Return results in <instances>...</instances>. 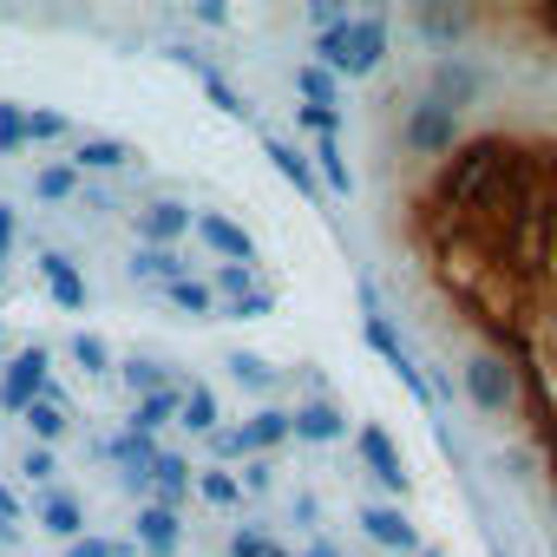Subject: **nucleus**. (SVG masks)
Here are the masks:
<instances>
[{"mask_svg": "<svg viewBox=\"0 0 557 557\" xmlns=\"http://www.w3.org/2000/svg\"><path fill=\"white\" fill-rule=\"evenodd\" d=\"M190 223H197V216H190L184 203H171V197L145 210V236H151V249H171V243H177V236H184Z\"/></svg>", "mask_w": 557, "mask_h": 557, "instance_id": "obj_15", "label": "nucleus"}, {"mask_svg": "<svg viewBox=\"0 0 557 557\" xmlns=\"http://www.w3.org/2000/svg\"><path fill=\"white\" fill-rule=\"evenodd\" d=\"M177 426H190V433H216V394H210V387H184Z\"/></svg>", "mask_w": 557, "mask_h": 557, "instance_id": "obj_20", "label": "nucleus"}, {"mask_svg": "<svg viewBox=\"0 0 557 557\" xmlns=\"http://www.w3.org/2000/svg\"><path fill=\"white\" fill-rule=\"evenodd\" d=\"M27 426H34V440H60L66 433V407L60 400H34L27 407Z\"/></svg>", "mask_w": 557, "mask_h": 557, "instance_id": "obj_29", "label": "nucleus"}, {"mask_svg": "<svg viewBox=\"0 0 557 557\" xmlns=\"http://www.w3.org/2000/svg\"><path fill=\"white\" fill-rule=\"evenodd\" d=\"M138 544H119V537H73L66 557H132Z\"/></svg>", "mask_w": 557, "mask_h": 557, "instance_id": "obj_37", "label": "nucleus"}, {"mask_svg": "<svg viewBox=\"0 0 557 557\" xmlns=\"http://www.w3.org/2000/svg\"><path fill=\"white\" fill-rule=\"evenodd\" d=\"M138 550H151V557H171V550H177V511H164V505H145V511H138Z\"/></svg>", "mask_w": 557, "mask_h": 557, "instance_id": "obj_14", "label": "nucleus"}, {"mask_svg": "<svg viewBox=\"0 0 557 557\" xmlns=\"http://www.w3.org/2000/svg\"><path fill=\"white\" fill-rule=\"evenodd\" d=\"M34 394H47V348H21L0 374V413H27Z\"/></svg>", "mask_w": 557, "mask_h": 557, "instance_id": "obj_2", "label": "nucleus"}, {"mask_svg": "<svg viewBox=\"0 0 557 557\" xmlns=\"http://www.w3.org/2000/svg\"><path fill=\"white\" fill-rule=\"evenodd\" d=\"M112 459H119V466H138V472H145V466H151L158 453H151V440H145V433H119V440H112Z\"/></svg>", "mask_w": 557, "mask_h": 557, "instance_id": "obj_33", "label": "nucleus"}, {"mask_svg": "<svg viewBox=\"0 0 557 557\" xmlns=\"http://www.w3.org/2000/svg\"><path fill=\"white\" fill-rule=\"evenodd\" d=\"M230 368H236V381H243V387H269V381H275V368H269V361H256V355H230Z\"/></svg>", "mask_w": 557, "mask_h": 557, "instance_id": "obj_38", "label": "nucleus"}, {"mask_svg": "<svg viewBox=\"0 0 557 557\" xmlns=\"http://www.w3.org/2000/svg\"><path fill=\"white\" fill-rule=\"evenodd\" d=\"M8 243H14V210L0 203V249H8Z\"/></svg>", "mask_w": 557, "mask_h": 557, "instance_id": "obj_45", "label": "nucleus"}, {"mask_svg": "<svg viewBox=\"0 0 557 557\" xmlns=\"http://www.w3.org/2000/svg\"><path fill=\"white\" fill-rule=\"evenodd\" d=\"M361 302H368V322H361V335H368V348H374V355H381V361H387V368H394V374H400V381H407V394H420V400H426V407H433V400H440V394H433V381H426V374H420V368H413V355H407V348H400V335H394V322H387V315H381V302H374V289H368V296H361Z\"/></svg>", "mask_w": 557, "mask_h": 557, "instance_id": "obj_1", "label": "nucleus"}, {"mask_svg": "<svg viewBox=\"0 0 557 557\" xmlns=\"http://www.w3.org/2000/svg\"><path fill=\"white\" fill-rule=\"evenodd\" d=\"M40 518H47V531H53V537H79V531H86V511H79V498H73V492L47 498V511H40Z\"/></svg>", "mask_w": 557, "mask_h": 557, "instance_id": "obj_23", "label": "nucleus"}, {"mask_svg": "<svg viewBox=\"0 0 557 557\" xmlns=\"http://www.w3.org/2000/svg\"><path fill=\"white\" fill-rule=\"evenodd\" d=\"M420 40H459L466 34V14H440V8H420Z\"/></svg>", "mask_w": 557, "mask_h": 557, "instance_id": "obj_27", "label": "nucleus"}, {"mask_svg": "<svg viewBox=\"0 0 557 557\" xmlns=\"http://www.w3.org/2000/svg\"><path fill=\"white\" fill-rule=\"evenodd\" d=\"M0 275H8V269H0Z\"/></svg>", "mask_w": 557, "mask_h": 557, "instance_id": "obj_49", "label": "nucleus"}, {"mask_svg": "<svg viewBox=\"0 0 557 557\" xmlns=\"http://www.w3.org/2000/svg\"><path fill=\"white\" fill-rule=\"evenodd\" d=\"M355 440H361V459H368V472H374L387 492H407V485H413V472H407V459H400V446H394V433H387L381 420H368Z\"/></svg>", "mask_w": 557, "mask_h": 557, "instance_id": "obj_4", "label": "nucleus"}, {"mask_svg": "<svg viewBox=\"0 0 557 557\" xmlns=\"http://www.w3.org/2000/svg\"><path fill=\"white\" fill-rule=\"evenodd\" d=\"M210 446H216V459H243V453H249L243 426H223V433H210Z\"/></svg>", "mask_w": 557, "mask_h": 557, "instance_id": "obj_40", "label": "nucleus"}, {"mask_svg": "<svg viewBox=\"0 0 557 557\" xmlns=\"http://www.w3.org/2000/svg\"><path fill=\"white\" fill-rule=\"evenodd\" d=\"M0 151H27V106H0Z\"/></svg>", "mask_w": 557, "mask_h": 557, "instance_id": "obj_30", "label": "nucleus"}, {"mask_svg": "<svg viewBox=\"0 0 557 557\" xmlns=\"http://www.w3.org/2000/svg\"><path fill=\"white\" fill-rule=\"evenodd\" d=\"M47 289H53L66 309H86V275H79L66 256H47Z\"/></svg>", "mask_w": 557, "mask_h": 557, "instance_id": "obj_18", "label": "nucleus"}, {"mask_svg": "<svg viewBox=\"0 0 557 557\" xmlns=\"http://www.w3.org/2000/svg\"><path fill=\"white\" fill-rule=\"evenodd\" d=\"M269 479H275V459H249L236 485H243V492H269Z\"/></svg>", "mask_w": 557, "mask_h": 557, "instance_id": "obj_41", "label": "nucleus"}, {"mask_svg": "<svg viewBox=\"0 0 557 557\" xmlns=\"http://www.w3.org/2000/svg\"><path fill=\"white\" fill-rule=\"evenodd\" d=\"M79 190V171L73 164H40V177H34V197L40 203H66Z\"/></svg>", "mask_w": 557, "mask_h": 557, "instance_id": "obj_22", "label": "nucleus"}, {"mask_svg": "<svg viewBox=\"0 0 557 557\" xmlns=\"http://www.w3.org/2000/svg\"><path fill=\"white\" fill-rule=\"evenodd\" d=\"M73 361H79L86 374H112V355H106L99 335H73Z\"/></svg>", "mask_w": 557, "mask_h": 557, "instance_id": "obj_32", "label": "nucleus"}, {"mask_svg": "<svg viewBox=\"0 0 557 557\" xmlns=\"http://www.w3.org/2000/svg\"><path fill=\"white\" fill-rule=\"evenodd\" d=\"M21 472H27V479H53V453H47V446H34V453L21 459Z\"/></svg>", "mask_w": 557, "mask_h": 557, "instance_id": "obj_43", "label": "nucleus"}, {"mask_svg": "<svg viewBox=\"0 0 557 557\" xmlns=\"http://www.w3.org/2000/svg\"><path fill=\"white\" fill-rule=\"evenodd\" d=\"M289 426H296V440H309V446H329V440L348 433V426H342V407H329V400H309L302 413H289Z\"/></svg>", "mask_w": 557, "mask_h": 557, "instance_id": "obj_13", "label": "nucleus"}, {"mask_svg": "<svg viewBox=\"0 0 557 557\" xmlns=\"http://www.w3.org/2000/svg\"><path fill=\"white\" fill-rule=\"evenodd\" d=\"M197 492H203L210 505H236V498H243V485H236L223 466H216V472H203V479H197Z\"/></svg>", "mask_w": 557, "mask_h": 557, "instance_id": "obj_36", "label": "nucleus"}, {"mask_svg": "<svg viewBox=\"0 0 557 557\" xmlns=\"http://www.w3.org/2000/svg\"><path fill=\"white\" fill-rule=\"evenodd\" d=\"M132 275H145V283H177V275H184V256H177V249H151V243H145V249L132 256Z\"/></svg>", "mask_w": 557, "mask_h": 557, "instance_id": "obj_19", "label": "nucleus"}, {"mask_svg": "<svg viewBox=\"0 0 557 557\" xmlns=\"http://www.w3.org/2000/svg\"><path fill=\"white\" fill-rule=\"evenodd\" d=\"M322 138V171H329V190L335 197H355V171L342 164V145H335V132H315Z\"/></svg>", "mask_w": 557, "mask_h": 557, "instance_id": "obj_26", "label": "nucleus"}, {"mask_svg": "<svg viewBox=\"0 0 557 557\" xmlns=\"http://www.w3.org/2000/svg\"><path fill=\"white\" fill-rule=\"evenodd\" d=\"M230 557H289V550L275 544V537H262V531H236L230 537Z\"/></svg>", "mask_w": 557, "mask_h": 557, "instance_id": "obj_34", "label": "nucleus"}, {"mask_svg": "<svg viewBox=\"0 0 557 557\" xmlns=\"http://www.w3.org/2000/svg\"><path fill=\"white\" fill-rule=\"evenodd\" d=\"M230 315H236V322H262V315H275V296H269V289H256V296L230 302Z\"/></svg>", "mask_w": 557, "mask_h": 557, "instance_id": "obj_39", "label": "nucleus"}, {"mask_svg": "<svg viewBox=\"0 0 557 557\" xmlns=\"http://www.w3.org/2000/svg\"><path fill=\"white\" fill-rule=\"evenodd\" d=\"M243 440H249V446H262V453H275L283 440H296V426H289V413H283V407H262V413L243 426Z\"/></svg>", "mask_w": 557, "mask_h": 557, "instance_id": "obj_17", "label": "nucleus"}, {"mask_svg": "<svg viewBox=\"0 0 557 557\" xmlns=\"http://www.w3.org/2000/svg\"><path fill=\"white\" fill-rule=\"evenodd\" d=\"M256 289H262V283H256V269H243V262H223L210 296H223V302H243V296H256Z\"/></svg>", "mask_w": 557, "mask_h": 557, "instance_id": "obj_25", "label": "nucleus"}, {"mask_svg": "<svg viewBox=\"0 0 557 557\" xmlns=\"http://www.w3.org/2000/svg\"><path fill=\"white\" fill-rule=\"evenodd\" d=\"M466 400L472 407H485V413H498V407H511L518 400V381H511V368L505 361H466Z\"/></svg>", "mask_w": 557, "mask_h": 557, "instance_id": "obj_7", "label": "nucleus"}, {"mask_svg": "<svg viewBox=\"0 0 557 557\" xmlns=\"http://www.w3.org/2000/svg\"><path fill=\"white\" fill-rule=\"evenodd\" d=\"M145 479H151L158 505H164V511H177V498L190 492V459H184V453H158V459L145 466Z\"/></svg>", "mask_w": 557, "mask_h": 557, "instance_id": "obj_9", "label": "nucleus"}, {"mask_svg": "<svg viewBox=\"0 0 557 557\" xmlns=\"http://www.w3.org/2000/svg\"><path fill=\"white\" fill-rule=\"evenodd\" d=\"M171 60H177L184 73H197V86H203V92L216 99V112H243V92H236V86H230V79H223L216 66H203V60H197L190 47H171Z\"/></svg>", "mask_w": 557, "mask_h": 557, "instance_id": "obj_11", "label": "nucleus"}, {"mask_svg": "<svg viewBox=\"0 0 557 557\" xmlns=\"http://www.w3.org/2000/svg\"><path fill=\"white\" fill-rule=\"evenodd\" d=\"M112 164H125V145L119 138H86L79 145V171H112Z\"/></svg>", "mask_w": 557, "mask_h": 557, "instance_id": "obj_28", "label": "nucleus"}, {"mask_svg": "<svg viewBox=\"0 0 557 557\" xmlns=\"http://www.w3.org/2000/svg\"><path fill=\"white\" fill-rule=\"evenodd\" d=\"M14 511H21V505H14V492H8V485H0V531H8V524H14Z\"/></svg>", "mask_w": 557, "mask_h": 557, "instance_id": "obj_44", "label": "nucleus"}, {"mask_svg": "<svg viewBox=\"0 0 557 557\" xmlns=\"http://www.w3.org/2000/svg\"><path fill=\"white\" fill-rule=\"evenodd\" d=\"M269 164L283 171V184H289V190H302V197H322V184H315V171H309V158H302L296 145H283V138H269Z\"/></svg>", "mask_w": 557, "mask_h": 557, "instance_id": "obj_16", "label": "nucleus"}, {"mask_svg": "<svg viewBox=\"0 0 557 557\" xmlns=\"http://www.w3.org/2000/svg\"><path fill=\"white\" fill-rule=\"evenodd\" d=\"M361 531H368L374 544H387V550H420L413 518H407V511H394V505H368V511H361Z\"/></svg>", "mask_w": 557, "mask_h": 557, "instance_id": "obj_8", "label": "nucleus"}, {"mask_svg": "<svg viewBox=\"0 0 557 557\" xmlns=\"http://www.w3.org/2000/svg\"><path fill=\"white\" fill-rule=\"evenodd\" d=\"M387 60V21L374 14V21H348V47H342V66H335V79L348 73V79H361V73H374Z\"/></svg>", "mask_w": 557, "mask_h": 557, "instance_id": "obj_5", "label": "nucleus"}, {"mask_svg": "<svg viewBox=\"0 0 557 557\" xmlns=\"http://www.w3.org/2000/svg\"><path fill=\"white\" fill-rule=\"evenodd\" d=\"M302 557H342V550H335V544H315V550H302Z\"/></svg>", "mask_w": 557, "mask_h": 557, "instance_id": "obj_47", "label": "nucleus"}, {"mask_svg": "<svg viewBox=\"0 0 557 557\" xmlns=\"http://www.w3.org/2000/svg\"><path fill=\"white\" fill-rule=\"evenodd\" d=\"M66 132H73L66 112H27V145H53V138H66Z\"/></svg>", "mask_w": 557, "mask_h": 557, "instance_id": "obj_31", "label": "nucleus"}, {"mask_svg": "<svg viewBox=\"0 0 557 557\" xmlns=\"http://www.w3.org/2000/svg\"><path fill=\"white\" fill-rule=\"evenodd\" d=\"M0 348H8V329H0Z\"/></svg>", "mask_w": 557, "mask_h": 557, "instance_id": "obj_48", "label": "nucleus"}, {"mask_svg": "<svg viewBox=\"0 0 557 557\" xmlns=\"http://www.w3.org/2000/svg\"><path fill=\"white\" fill-rule=\"evenodd\" d=\"M190 230H197V236H203V243H210L223 262H243V269H256V236H249L236 216H223V210H203Z\"/></svg>", "mask_w": 557, "mask_h": 557, "instance_id": "obj_6", "label": "nucleus"}, {"mask_svg": "<svg viewBox=\"0 0 557 557\" xmlns=\"http://www.w3.org/2000/svg\"><path fill=\"white\" fill-rule=\"evenodd\" d=\"M164 302H171V309H184V315H210V309H216V296H210L203 283H190V275L164 283Z\"/></svg>", "mask_w": 557, "mask_h": 557, "instance_id": "obj_24", "label": "nucleus"}, {"mask_svg": "<svg viewBox=\"0 0 557 557\" xmlns=\"http://www.w3.org/2000/svg\"><path fill=\"white\" fill-rule=\"evenodd\" d=\"M296 86H302V99H309L315 112H342V106H335V99H342V92H335V73H322L315 60H309L302 73H296Z\"/></svg>", "mask_w": 557, "mask_h": 557, "instance_id": "obj_21", "label": "nucleus"}, {"mask_svg": "<svg viewBox=\"0 0 557 557\" xmlns=\"http://www.w3.org/2000/svg\"><path fill=\"white\" fill-rule=\"evenodd\" d=\"M407 145L426 151V158L453 151V145H459V112H446L440 99H420V106L407 112Z\"/></svg>", "mask_w": 557, "mask_h": 557, "instance_id": "obj_3", "label": "nucleus"}, {"mask_svg": "<svg viewBox=\"0 0 557 557\" xmlns=\"http://www.w3.org/2000/svg\"><path fill=\"white\" fill-rule=\"evenodd\" d=\"M342 21H348V14L335 8V0H315V8H309V27H315V34H329V27H342Z\"/></svg>", "mask_w": 557, "mask_h": 557, "instance_id": "obj_42", "label": "nucleus"}, {"mask_svg": "<svg viewBox=\"0 0 557 557\" xmlns=\"http://www.w3.org/2000/svg\"><path fill=\"white\" fill-rule=\"evenodd\" d=\"M125 381H132V387H138V400H145V394L171 387V368H158V361H132V368H125Z\"/></svg>", "mask_w": 557, "mask_h": 557, "instance_id": "obj_35", "label": "nucleus"}, {"mask_svg": "<svg viewBox=\"0 0 557 557\" xmlns=\"http://www.w3.org/2000/svg\"><path fill=\"white\" fill-rule=\"evenodd\" d=\"M177 407H184V387H158V394H145L138 407H132V433H164L171 420H177Z\"/></svg>", "mask_w": 557, "mask_h": 557, "instance_id": "obj_12", "label": "nucleus"}, {"mask_svg": "<svg viewBox=\"0 0 557 557\" xmlns=\"http://www.w3.org/2000/svg\"><path fill=\"white\" fill-rule=\"evenodd\" d=\"M433 86H440L433 99H440L446 112H459V106H466V99H472V92L485 86V73H479V66H466V60H440V73H433Z\"/></svg>", "mask_w": 557, "mask_h": 557, "instance_id": "obj_10", "label": "nucleus"}, {"mask_svg": "<svg viewBox=\"0 0 557 557\" xmlns=\"http://www.w3.org/2000/svg\"><path fill=\"white\" fill-rule=\"evenodd\" d=\"M537 21H544V27H550V34H557V8H537Z\"/></svg>", "mask_w": 557, "mask_h": 557, "instance_id": "obj_46", "label": "nucleus"}]
</instances>
